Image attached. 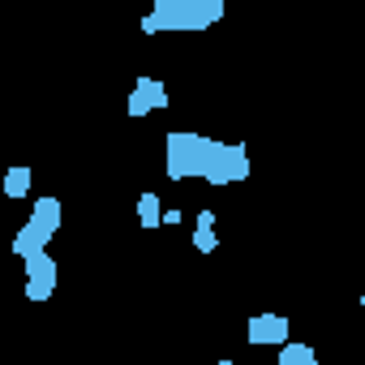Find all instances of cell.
Listing matches in <instances>:
<instances>
[{
	"mask_svg": "<svg viewBox=\"0 0 365 365\" xmlns=\"http://www.w3.org/2000/svg\"><path fill=\"white\" fill-rule=\"evenodd\" d=\"M249 344H267V314L249 318Z\"/></svg>",
	"mask_w": 365,
	"mask_h": 365,
	"instance_id": "obj_9",
	"label": "cell"
},
{
	"mask_svg": "<svg viewBox=\"0 0 365 365\" xmlns=\"http://www.w3.org/2000/svg\"><path fill=\"white\" fill-rule=\"evenodd\" d=\"M198 228H211V232H215V215H211V211H202V215H198Z\"/></svg>",
	"mask_w": 365,
	"mask_h": 365,
	"instance_id": "obj_13",
	"label": "cell"
},
{
	"mask_svg": "<svg viewBox=\"0 0 365 365\" xmlns=\"http://www.w3.org/2000/svg\"><path fill=\"white\" fill-rule=\"evenodd\" d=\"M193 245H198L202 253H211V249H215V232H211V228H198V232H193Z\"/></svg>",
	"mask_w": 365,
	"mask_h": 365,
	"instance_id": "obj_10",
	"label": "cell"
},
{
	"mask_svg": "<svg viewBox=\"0 0 365 365\" xmlns=\"http://www.w3.org/2000/svg\"><path fill=\"white\" fill-rule=\"evenodd\" d=\"M168 176L172 181L189 176V142H185V133H168Z\"/></svg>",
	"mask_w": 365,
	"mask_h": 365,
	"instance_id": "obj_2",
	"label": "cell"
},
{
	"mask_svg": "<svg viewBox=\"0 0 365 365\" xmlns=\"http://www.w3.org/2000/svg\"><path fill=\"white\" fill-rule=\"evenodd\" d=\"M26 275H30L35 284L56 288V263L47 258V249H43V253H35V258H26Z\"/></svg>",
	"mask_w": 365,
	"mask_h": 365,
	"instance_id": "obj_4",
	"label": "cell"
},
{
	"mask_svg": "<svg viewBox=\"0 0 365 365\" xmlns=\"http://www.w3.org/2000/svg\"><path fill=\"white\" fill-rule=\"evenodd\" d=\"M138 95L150 103V108H168V90L155 82V78H138Z\"/></svg>",
	"mask_w": 365,
	"mask_h": 365,
	"instance_id": "obj_7",
	"label": "cell"
},
{
	"mask_svg": "<svg viewBox=\"0 0 365 365\" xmlns=\"http://www.w3.org/2000/svg\"><path fill=\"white\" fill-rule=\"evenodd\" d=\"M47 241H52V232H43L35 220H26V228H22V232H18V241H13V253L26 263V258H35V253H43V249H47Z\"/></svg>",
	"mask_w": 365,
	"mask_h": 365,
	"instance_id": "obj_1",
	"label": "cell"
},
{
	"mask_svg": "<svg viewBox=\"0 0 365 365\" xmlns=\"http://www.w3.org/2000/svg\"><path fill=\"white\" fill-rule=\"evenodd\" d=\"M267 344H288V323L280 318V314H267Z\"/></svg>",
	"mask_w": 365,
	"mask_h": 365,
	"instance_id": "obj_8",
	"label": "cell"
},
{
	"mask_svg": "<svg viewBox=\"0 0 365 365\" xmlns=\"http://www.w3.org/2000/svg\"><path fill=\"white\" fill-rule=\"evenodd\" d=\"M220 365H237V361H220Z\"/></svg>",
	"mask_w": 365,
	"mask_h": 365,
	"instance_id": "obj_15",
	"label": "cell"
},
{
	"mask_svg": "<svg viewBox=\"0 0 365 365\" xmlns=\"http://www.w3.org/2000/svg\"><path fill=\"white\" fill-rule=\"evenodd\" d=\"M26 297H30V301H47V297H52V288H47V284H35V280H30V284H26Z\"/></svg>",
	"mask_w": 365,
	"mask_h": 365,
	"instance_id": "obj_12",
	"label": "cell"
},
{
	"mask_svg": "<svg viewBox=\"0 0 365 365\" xmlns=\"http://www.w3.org/2000/svg\"><path fill=\"white\" fill-rule=\"evenodd\" d=\"M30 220H35L43 232L56 237V228H61V202H56V198H39V202H35V211H30Z\"/></svg>",
	"mask_w": 365,
	"mask_h": 365,
	"instance_id": "obj_3",
	"label": "cell"
},
{
	"mask_svg": "<svg viewBox=\"0 0 365 365\" xmlns=\"http://www.w3.org/2000/svg\"><path fill=\"white\" fill-rule=\"evenodd\" d=\"M146 112H150V103L133 90V95H129V116H146Z\"/></svg>",
	"mask_w": 365,
	"mask_h": 365,
	"instance_id": "obj_11",
	"label": "cell"
},
{
	"mask_svg": "<svg viewBox=\"0 0 365 365\" xmlns=\"http://www.w3.org/2000/svg\"><path fill=\"white\" fill-rule=\"evenodd\" d=\"M5 193L9 198H26L30 193V168H9L5 172Z\"/></svg>",
	"mask_w": 365,
	"mask_h": 365,
	"instance_id": "obj_5",
	"label": "cell"
},
{
	"mask_svg": "<svg viewBox=\"0 0 365 365\" xmlns=\"http://www.w3.org/2000/svg\"><path fill=\"white\" fill-rule=\"evenodd\" d=\"M138 220H142V228H155V224L164 220L160 198H155V193H142V198H138Z\"/></svg>",
	"mask_w": 365,
	"mask_h": 365,
	"instance_id": "obj_6",
	"label": "cell"
},
{
	"mask_svg": "<svg viewBox=\"0 0 365 365\" xmlns=\"http://www.w3.org/2000/svg\"><path fill=\"white\" fill-rule=\"evenodd\" d=\"M297 365H318V357H314V348H309V344H305V352H301V361H297Z\"/></svg>",
	"mask_w": 365,
	"mask_h": 365,
	"instance_id": "obj_14",
	"label": "cell"
}]
</instances>
